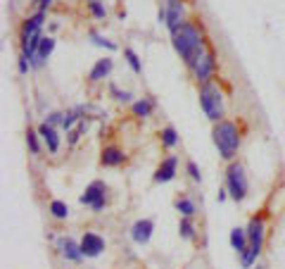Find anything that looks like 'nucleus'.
Segmentation results:
<instances>
[{
	"label": "nucleus",
	"mask_w": 285,
	"mask_h": 269,
	"mask_svg": "<svg viewBox=\"0 0 285 269\" xmlns=\"http://www.w3.org/2000/svg\"><path fill=\"white\" fill-rule=\"evenodd\" d=\"M200 108H202L204 117L209 121H221L223 119V93L214 81H207L200 86Z\"/></svg>",
	"instance_id": "nucleus-3"
},
{
	"label": "nucleus",
	"mask_w": 285,
	"mask_h": 269,
	"mask_svg": "<svg viewBox=\"0 0 285 269\" xmlns=\"http://www.w3.org/2000/svg\"><path fill=\"white\" fill-rule=\"evenodd\" d=\"M186 169H188V174H190V179H192V181H197V184L202 181V174H200V169H197V164H195V162H192V160H188V162H186Z\"/></svg>",
	"instance_id": "nucleus-29"
},
{
	"label": "nucleus",
	"mask_w": 285,
	"mask_h": 269,
	"mask_svg": "<svg viewBox=\"0 0 285 269\" xmlns=\"http://www.w3.org/2000/svg\"><path fill=\"white\" fill-rule=\"evenodd\" d=\"M247 238H250V248L240 255V265L245 269H250L257 257L261 255V248H264V219L261 217H252L250 224H247Z\"/></svg>",
	"instance_id": "nucleus-4"
},
{
	"label": "nucleus",
	"mask_w": 285,
	"mask_h": 269,
	"mask_svg": "<svg viewBox=\"0 0 285 269\" xmlns=\"http://www.w3.org/2000/svg\"><path fill=\"white\" fill-rule=\"evenodd\" d=\"M214 72H217V53H214L212 48H207V53L200 57V62H197L195 69H192V77H195L197 83L202 86V83H207V81H212Z\"/></svg>",
	"instance_id": "nucleus-7"
},
{
	"label": "nucleus",
	"mask_w": 285,
	"mask_h": 269,
	"mask_svg": "<svg viewBox=\"0 0 285 269\" xmlns=\"http://www.w3.org/2000/svg\"><path fill=\"white\" fill-rule=\"evenodd\" d=\"M91 40H93L95 45H100V48H107V50H117V43H112V40H107L105 36H100L97 31H91Z\"/></svg>",
	"instance_id": "nucleus-26"
},
{
	"label": "nucleus",
	"mask_w": 285,
	"mask_h": 269,
	"mask_svg": "<svg viewBox=\"0 0 285 269\" xmlns=\"http://www.w3.org/2000/svg\"><path fill=\"white\" fill-rule=\"evenodd\" d=\"M60 250H62V257L69 260V262H81L83 260L81 243H76L74 238H62L60 241Z\"/></svg>",
	"instance_id": "nucleus-15"
},
{
	"label": "nucleus",
	"mask_w": 285,
	"mask_h": 269,
	"mask_svg": "<svg viewBox=\"0 0 285 269\" xmlns=\"http://www.w3.org/2000/svg\"><path fill=\"white\" fill-rule=\"evenodd\" d=\"M124 160H126V155H124V150H119L117 146H107V148L102 150V157H100V162H102L105 167H119Z\"/></svg>",
	"instance_id": "nucleus-18"
},
{
	"label": "nucleus",
	"mask_w": 285,
	"mask_h": 269,
	"mask_svg": "<svg viewBox=\"0 0 285 269\" xmlns=\"http://www.w3.org/2000/svg\"><path fill=\"white\" fill-rule=\"evenodd\" d=\"M152 108H155V100L152 98H143V100L133 103V115L136 117H150Z\"/></svg>",
	"instance_id": "nucleus-21"
},
{
	"label": "nucleus",
	"mask_w": 285,
	"mask_h": 269,
	"mask_svg": "<svg viewBox=\"0 0 285 269\" xmlns=\"http://www.w3.org/2000/svg\"><path fill=\"white\" fill-rule=\"evenodd\" d=\"M53 50H55V38L53 36H43V40H41V45H38V53L33 55V60H31V67H43L45 65V60L53 55Z\"/></svg>",
	"instance_id": "nucleus-13"
},
{
	"label": "nucleus",
	"mask_w": 285,
	"mask_h": 269,
	"mask_svg": "<svg viewBox=\"0 0 285 269\" xmlns=\"http://www.w3.org/2000/svg\"><path fill=\"white\" fill-rule=\"evenodd\" d=\"M38 136H41V134H36V131H31V129L27 131V146H29V150H31L33 155H38V153H41V146H38Z\"/></svg>",
	"instance_id": "nucleus-28"
},
{
	"label": "nucleus",
	"mask_w": 285,
	"mask_h": 269,
	"mask_svg": "<svg viewBox=\"0 0 285 269\" xmlns=\"http://www.w3.org/2000/svg\"><path fill=\"white\" fill-rule=\"evenodd\" d=\"M159 136H162V146H164V148H176L178 141H181V138H178V131L174 129V126H164Z\"/></svg>",
	"instance_id": "nucleus-20"
},
{
	"label": "nucleus",
	"mask_w": 285,
	"mask_h": 269,
	"mask_svg": "<svg viewBox=\"0 0 285 269\" xmlns=\"http://www.w3.org/2000/svg\"><path fill=\"white\" fill-rule=\"evenodd\" d=\"M212 138H214V146H217L219 155L223 160L228 162L235 160V155L240 150V131H238V126L231 119L217 121L214 129H212Z\"/></svg>",
	"instance_id": "nucleus-2"
},
{
	"label": "nucleus",
	"mask_w": 285,
	"mask_h": 269,
	"mask_svg": "<svg viewBox=\"0 0 285 269\" xmlns=\"http://www.w3.org/2000/svg\"><path fill=\"white\" fill-rule=\"evenodd\" d=\"M112 69H114V60H112V57H102V60H97V62L93 65L91 74H88V79L93 81V83H97V81L107 79L109 74H112Z\"/></svg>",
	"instance_id": "nucleus-14"
},
{
	"label": "nucleus",
	"mask_w": 285,
	"mask_h": 269,
	"mask_svg": "<svg viewBox=\"0 0 285 269\" xmlns=\"http://www.w3.org/2000/svg\"><path fill=\"white\" fill-rule=\"evenodd\" d=\"M43 24H45V12L31 14L27 22H24V27H22V40H29V38H33V36H41Z\"/></svg>",
	"instance_id": "nucleus-12"
},
{
	"label": "nucleus",
	"mask_w": 285,
	"mask_h": 269,
	"mask_svg": "<svg viewBox=\"0 0 285 269\" xmlns=\"http://www.w3.org/2000/svg\"><path fill=\"white\" fill-rule=\"evenodd\" d=\"M88 7H91V12H93L95 19H105V17H107V7H105L100 0H91Z\"/></svg>",
	"instance_id": "nucleus-27"
},
{
	"label": "nucleus",
	"mask_w": 285,
	"mask_h": 269,
	"mask_svg": "<svg viewBox=\"0 0 285 269\" xmlns=\"http://www.w3.org/2000/svg\"><path fill=\"white\" fill-rule=\"evenodd\" d=\"M124 57L128 60V65H131V69H133L136 74H140V72H143V65H140V57L136 55V50H133V48H124Z\"/></svg>",
	"instance_id": "nucleus-24"
},
{
	"label": "nucleus",
	"mask_w": 285,
	"mask_h": 269,
	"mask_svg": "<svg viewBox=\"0 0 285 269\" xmlns=\"http://www.w3.org/2000/svg\"><path fill=\"white\" fill-rule=\"evenodd\" d=\"M171 43H174V50L181 55V60L186 62V67H188L190 72L200 62V57L207 53L202 27L195 24V22H183V24L171 34Z\"/></svg>",
	"instance_id": "nucleus-1"
},
{
	"label": "nucleus",
	"mask_w": 285,
	"mask_h": 269,
	"mask_svg": "<svg viewBox=\"0 0 285 269\" xmlns=\"http://www.w3.org/2000/svg\"><path fill=\"white\" fill-rule=\"evenodd\" d=\"M53 5V0H38V12H45Z\"/></svg>",
	"instance_id": "nucleus-34"
},
{
	"label": "nucleus",
	"mask_w": 285,
	"mask_h": 269,
	"mask_svg": "<svg viewBox=\"0 0 285 269\" xmlns=\"http://www.w3.org/2000/svg\"><path fill=\"white\" fill-rule=\"evenodd\" d=\"M83 112V108H74V110H69V112H64V121H62V129H71L76 121L81 119L79 115Z\"/></svg>",
	"instance_id": "nucleus-25"
},
{
	"label": "nucleus",
	"mask_w": 285,
	"mask_h": 269,
	"mask_svg": "<svg viewBox=\"0 0 285 269\" xmlns=\"http://www.w3.org/2000/svg\"><path fill=\"white\" fill-rule=\"evenodd\" d=\"M152 231H155V222L152 219H138L136 224L131 227V238L138 245H145L152 238Z\"/></svg>",
	"instance_id": "nucleus-11"
},
{
	"label": "nucleus",
	"mask_w": 285,
	"mask_h": 269,
	"mask_svg": "<svg viewBox=\"0 0 285 269\" xmlns=\"http://www.w3.org/2000/svg\"><path fill=\"white\" fill-rule=\"evenodd\" d=\"M83 205H88V207H93L95 212H100L102 207H105V202H107V186L102 184V181H93L88 189L83 191V195L79 198Z\"/></svg>",
	"instance_id": "nucleus-6"
},
{
	"label": "nucleus",
	"mask_w": 285,
	"mask_h": 269,
	"mask_svg": "<svg viewBox=\"0 0 285 269\" xmlns=\"http://www.w3.org/2000/svg\"><path fill=\"white\" fill-rule=\"evenodd\" d=\"M226 191L235 202H243L247 198L250 184H247V174H245V167L240 162L228 164V169H226Z\"/></svg>",
	"instance_id": "nucleus-5"
},
{
	"label": "nucleus",
	"mask_w": 285,
	"mask_h": 269,
	"mask_svg": "<svg viewBox=\"0 0 285 269\" xmlns=\"http://www.w3.org/2000/svg\"><path fill=\"white\" fill-rule=\"evenodd\" d=\"M88 2H91V0H88Z\"/></svg>",
	"instance_id": "nucleus-36"
},
{
	"label": "nucleus",
	"mask_w": 285,
	"mask_h": 269,
	"mask_svg": "<svg viewBox=\"0 0 285 269\" xmlns=\"http://www.w3.org/2000/svg\"><path fill=\"white\" fill-rule=\"evenodd\" d=\"M29 65H31V62H29L27 55H19V62H17V67H19V74H27V72H29Z\"/></svg>",
	"instance_id": "nucleus-32"
},
{
	"label": "nucleus",
	"mask_w": 285,
	"mask_h": 269,
	"mask_svg": "<svg viewBox=\"0 0 285 269\" xmlns=\"http://www.w3.org/2000/svg\"><path fill=\"white\" fill-rule=\"evenodd\" d=\"M228 241H231V248L238 253V255H243L245 250L250 248V238H247V229H240V227H235L231 231V236H228Z\"/></svg>",
	"instance_id": "nucleus-16"
},
{
	"label": "nucleus",
	"mask_w": 285,
	"mask_h": 269,
	"mask_svg": "<svg viewBox=\"0 0 285 269\" xmlns=\"http://www.w3.org/2000/svg\"><path fill=\"white\" fill-rule=\"evenodd\" d=\"M105 250V238L97 236L93 231H86L81 238V253L83 257H100Z\"/></svg>",
	"instance_id": "nucleus-9"
},
{
	"label": "nucleus",
	"mask_w": 285,
	"mask_h": 269,
	"mask_svg": "<svg viewBox=\"0 0 285 269\" xmlns=\"http://www.w3.org/2000/svg\"><path fill=\"white\" fill-rule=\"evenodd\" d=\"M178 233H181V238H186V241H192V238H195L192 217H181V222H178Z\"/></svg>",
	"instance_id": "nucleus-19"
},
{
	"label": "nucleus",
	"mask_w": 285,
	"mask_h": 269,
	"mask_svg": "<svg viewBox=\"0 0 285 269\" xmlns=\"http://www.w3.org/2000/svg\"><path fill=\"white\" fill-rule=\"evenodd\" d=\"M164 12H166V29L171 34L186 22V5H183V0H166L164 2Z\"/></svg>",
	"instance_id": "nucleus-8"
},
{
	"label": "nucleus",
	"mask_w": 285,
	"mask_h": 269,
	"mask_svg": "<svg viewBox=\"0 0 285 269\" xmlns=\"http://www.w3.org/2000/svg\"><path fill=\"white\" fill-rule=\"evenodd\" d=\"M176 167H178L176 155H169L166 160H162V164H159L157 172H155V184H169V181L176 176Z\"/></svg>",
	"instance_id": "nucleus-10"
},
{
	"label": "nucleus",
	"mask_w": 285,
	"mask_h": 269,
	"mask_svg": "<svg viewBox=\"0 0 285 269\" xmlns=\"http://www.w3.org/2000/svg\"><path fill=\"white\" fill-rule=\"evenodd\" d=\"M38 134H41V138L45 141V146H48L50 153H57V150H60V136L55 131V126H50V124L43 121L41 126H38Z\"/></svg>",
	"instance_id": "nucleus-17"
},
{
	"label": "nucleus",
	"mask_w": 285,
	"mask_h": 269,
	"mask_svg": "<svg viewBox=\"0 0 285 269\" xmlns=\"http://www.w3.org/2000/svg\"><path fill=\"white\" fill-rule=\"evenodd\" d=\"M64 121V115L62 112H50L48 117H45V124H50V126H57V124H62Z\"/></svg>",
	"instance_id": "nucleus-31"
},
{
	"label": "nucleus",
	"mask_w": 285,
	"mask_h": 269,
	"mask_svg": "<svg viewBox=\"0 0 285 269\" xmlns=\"http://www.w3.org/2000/svg\"><path fill=\"white\" fill-rule=\"evenodd\" d=\"M50 215H53L55 219H67V217H69V207H67V202H62V200H53V202H50Z\"/></svg>",
	"instance_id": "nucleus-23"
},
{
	"label": "nucleus",
	"mask_w": 285,
	"mask_h": 269,
	"mask_svg": "<svg viewBox=\"0 0 285 269\" xmlns=\"http://www.w3.org/2000/svg\"><path fill=\"white\" fill-rule=\"evenodd\" d=\"M109 91L117 95V100H119V103H128V100H131V93H128V91H119V88H117L114 83L109 86Z\"/></svg>",
	"instance_id": "nucleus-30"
},
{
	"label": "nucleus",
	"mask_w": 285,
	"mask_h": 269,
	"mask_svg": "<svg viewBox=\"0 0 285 269\" xmlns=\"http://www.w3.org/2000/svg\"><path fill=\"white\" fill-rule=\"evenodd\" d=\"M226 193H228L226 189H223V191H219V202H223V200H226Z\"/></svg>",
	"instance_id": "nucleus-35"
},
{
	"label": "nucleus",
	"mask_w": 285,
	"mask_h": 269,
	"mask_svg": "<svg viewBox=\"0 0 285 269\" xmlns=\"http://www.w3.org/2000/svg\"><path fill=\"white\" fill-rule=\"evenodd\" d=\"M174 207L178 210V215H183V217L195 215V202L190 200V198H178V200L174 202Z\"/></svg>",
	"instance_id": "nucleus-22"
},
{
	"label": "nucleus",
	"mask_w": 285,
	"mask_h": 269,
	"mask_svg": "<svg viewBox=\"0 0 285 269\" xmlns=\"http://www.w3.org/2000/svg\"><path fill=\"white\" fill-rule=\"evenodd\" d=\"M83 126H86V124H79V129H74V131H71V134H69V143H71V146H74V143H76V141H79V136H81V131H83Z\"/></svg>",
	"instance_id": "nucleus-33"
}]
</instances>
